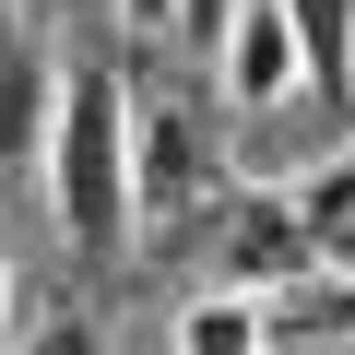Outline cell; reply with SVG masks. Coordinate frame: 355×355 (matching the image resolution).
Here are the masks:
<instances>
[{"label": "cell", "instance_id": "1", "mask_svg": "<svg viewBox=\"0 0 355 355\" xmlns=\"http://www.w3.org/2000/svg\"><path fill=\"white\" fill-rule=\"evenodd\" d=\"M36 178L71 249H130V71L119 60H60V119Z\"/></svg>", "mask_w": 355, "mask_h": 355}, {"label": "cell", "instance_id": "2", "mask_svg": "<svg viewBox=\"0 0 355 355\" xmlns=\"http://www.w3.org/2000/svg\"><path fill=\"white\" fill-rule=\"evenodd\" d=\"M190 214H225V154L202 142L190 107H166L130 83V225L142 237H178Z\"/></svg>", "mask_w": 355, "mask_h": 355}, {"label": "cell", "instance_id": "3", "mask_svg": "<svg viewBox=\"0 0 355 355\" xmlns=\"http://www.w3.org/2000/svg\"><path fill=\"white\" fill-rule=\"evenodd\" d=\"M308 272H320V237H308L296 190H225V214H214V284L225 296H284Z\"/></svg>", "mask_w": 355, "mask_h": 355}, {"label": "cell", "instance_id": "4", "mask_svg": "<svg viewBox=\"0 0 355 355\" xmlns=\"http://www.w3.org/2000/svg\"><path fill=\"white\" fill-rule=\"evenodd\" d=\"M214 71H225V107H237V119H261V107H284V95L308 83V48H296V24H284V0H237Z\"/></svg>", "mask_w": 355, "mask_h": 355}, {"label": "cell", "instance_id": "5", "mask_svg": "<svg viewBox=\"0 0 355 355\" xmlns=\"http://www.w3.org/2000/svg\"><path fill=\"white\" fill-rule=\"evenodd\" d=\"M48 119H60V71L24 48V60H0V178H24L48 154Z\"/></svg>", "mask_w": 355, "mask_h": 355}, {"label": "cell", "instance_id": "6", "mask_svg": "<svg viewBox=\"0 0 355 355\" xmlns=\"http://www.w3.org/2000/svg\"><path fill=\"white\" fill-rule=\"evenodd\" d=\"M178 355H272V320H261V296H225V284H202L190 308H178Z\"/></svg>", "mask_w": 355, "mask_h": 355}, {"label": "cell", "instance_id": "7", "mask_svg": "<svg viewBox=\"0 0 355 355\" xmlns=\"http://www.w3.org/2000/svg\"><path fill=\"white\" fill-rule=\"evenodd\" d=\"M284 24H296V48H308V83L343 107V95H355V0H284Z\"/></svg>", "mask_w": 355, "mask_h": 355}, {"label": "cell", "instance_id": "8", "mask_svg": "<svg viewBox=\"0 0 355 355\" xmlns=\"http://www.w3.org/2000/svg\"><path fill=\"white\" fill-rule=\"evenodd\" d=\"M296 214H308V237L355 225V154H331V166H308V178H296Z\"/></svg>", "mask_w": 355, "mask_h": 355}, {"label": "cell", "instance_id": "9", "mask_svg": "<svg viewBox=\"0 0 355 355\" xmlns=\"http://www.w3.org/2000/svg\"><path fill=\"white\" fill-rule=\"evenodd\" d=\"M24 355H107V331H95L83 308H48V331H36Z\"/></svg>", "mask_w": 355, "mask_h": 355}, {"label": "cell", "instance_id": "10", "mask_svg": "<svg viewBox=\"0 0 355 355\" xmlns=\"http://www.w3.org/2000/svg\"><path fill=\"white\" fill-rule=\"evenodd\" d=\"M225 24H237V0H178V36L190 48H225Z\"/></svg>", "mask_w": 355, "mask_h": 355}, {"label": "cell", "instance_id": "11", "mask_svg": "<svg viewBox=\"0 0 355 355\" xmlns=\"http://www.w3.org/2000/svg\"><path fill=\"white\" fill-rule=\"evenodd\" d=\"M119 24L130 36H178V0H119Z\"/></svg>", "mask_w": 355, "mask_h": 355}, {"label": "cell", "instance_id": "12", "mask_svg": "<svg viewBox=\"0 0 355 355\" xmlns=\"http://www.w3.org/2000/svg\"><path fill=\"white\" fill-rule=\"evenodd\" d=\"M320 331H343V343H355V272H343V284L320 296Z\"/></svg>", "mask_w": 355, "mask_h": 355}, {"label": "cell", "instance_id": "13", "mask_svg": "<svg viewBox=\"0 0 355 355\" xmlns=\"http://www.w3.org/2000/svg\"><path fill=\"white\" fill-rule=\"evenodd\" d=\"M320 272H331V284L355 272V225H331V237H320Z\"/></svg>", "mask_w": 355, "mask_h": 355}, {"label": "cell", "instance_id": "14", "mask_svg": "<svg viewBox=\"0 0 355 355\" xmlns=\"http://www.w3.org/2000/svg\"><path fill=\"white\" fill-rule=\"evenodd\" d=\"M0 60H24V24H12V0H0Z\"/></svg>", "mask_w": 355, "mask_h": 355}, {"label": "cell", "instance_id": "15", "mask_svg": "<svg viewBox=\"0 0 355 355\" xmlns=\"http://www.w3.org/2000/svg\"><path fill=\"white\" fill-rule=\"evenodd\" d=\"M0 320H12V249H0Z\"/></svg>", "mask_w": 355, "mask_h": 355}]
</instances>
